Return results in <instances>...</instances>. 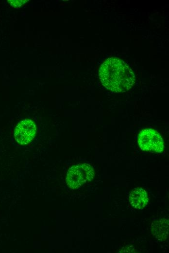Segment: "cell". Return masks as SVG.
I'll return each instance as SVG.
<instances>
[{"mask_svg": "<svg viewBox=\"0 0 169 253\" xmlns=\"http://www.w3.org/2000/svg\"><path fill=\"white\" fill-rule=\"evenodd\" d=\"M99 77L106 89L115 92L129 90L135 81L131 68L124 60L117 57L108 58L101 63L99 70Z\"/></svg>", "mask_w": 169, "mask_h": 253, "instance_id": "obj_1", "label": "cell"}, {"mask_svg": "<svg viewBox=\"0 0 169 253\" xmlns=\"http://www.w3.org/2000/svg\"><path fill=\"white\" fill-rule=\"evenodd\" d=\"M94 176L93 167L88 163L74 165L68 170L66 183L71 189H76L82 184L91 181Z\"/></svg>", "mask_w": 169, "mask_h": 253, "instance_id": "obj_2", "label": "cell"}, {"mask_svg": "<svg viewBox=\"0 0 169 253\" xmlns=\"http://www.w3.org/2000/svg\"><path fill=\"white\" fill-rule=\"evenodd\" d=\"M140 148L144 151L161 153L164 148V141L159 133L152 128L140 132L137 139Z\"/></svg>", "mask_w": 169, "mask_h": 253, "instance_id": "obj_3", "label": "cell"}, {"mask_svg": "<svg viewBox=\"0 0 169 253\" xmlns=\"http://www.w3.org/2000/svg\"><path fill=\"white\" fill-rule=\"evenodd\" d=\"M36 126L31 119H25L18 123L14 130V137L21 145L30 143L36 134Z\"/></svg>", "mask_w": 169, "mask_h": 253, "instance_id": "obj_4", "label": "cell"}, {"mask_svg": "<svg viewBox=\"0 0 169 253\" xmlns=\"http://www.w3.org/2000/svg\"><path fill=\"white\" fill-rule=\"evenodd\" d=\"M148 201L147 192L142 188H135L129 194L130 203L135 209H143L146 205Z\"/></svg>", "mask_w": 169, "mask_h": 253, "instance_id": "obj_5", "label": "cell"}]
</instances>
